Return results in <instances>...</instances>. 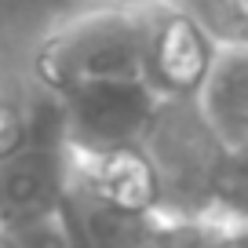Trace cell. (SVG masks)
<instances>
[{"instance_id": "obj_3", "label": "cell", "mask_w": 248, "mask_h": 248, "mask_svg": "<svg viewBox=\"0 0 248 248\" xmlns=\"http://www.w3.org/2000/svg\"><path fill=\"white\" fill-rule=\"evenodd\" d=\"M142 18H146V84L161 99H194L216 62L219 44L175 0H142Z\"/></svg>"}, {"instance_id": "obj_5", "label": "cell", "mask_w": 248, "mask_h": 248, "mask_svg": "<svg viewBox=\"0 0 248 248\" xmlns=\"http://www.w3.org/2000/svg\"><path fill=\"white\" fill-rule=\"evenodd\" d=\"M194 99L226 150H248V44H219Z\"/></svg>"}, {"instance_id": "obj_1", "label": "cell", "mask_w": 248, "mask_h": 248, "mask_svg": "<svg viewBox=\"0 0 248 248\" xmlns=\"http://www.w3.org/2000/svg\"><path fill=\"white\" fill-rule=\"evenodd\" d=\"M40 77L70 95L102 80H146L142 0H117L73 15L47 37L37 59Z\"/></svg>"}, {"instance_id": "obj_2", "label": "cell", "mask_w": 248, "mask_h": 248, "mask_svg": "<svg viewBox=\"0 0 248 248\" xmlns=\"http://www.w3.org/2000/svg\"><path fill=\"white\" fill-rule=\"evenodd\" d=\"M142 146L157 171L161 208L183 216L219 208L230 150L201 113L197 99H164Z\"/></svg>"}, {"instance_id": "obj_6", "label": "cell", "mask_w": 248, "mask_h": 248, "mask_svg": "<svg viewBox=\"0 0 248 248\" xmlns=\"http://www.w3.org/2000/svg\"><path fill=\"white\" fill-rule=\"evenodd\" d=\"M175 4H183V8L190 11V15H197V11H201V8H208L212 0H175Z\"/></svg>"}, {"instance_id": "obj_4", "label": "cell", "mask_w": 248, "mask_h": 248, "mask_svg": "<svg viewBox=\"0 0 248 248\" xmlns=\"http://www.w3.org/2000/svg\"><path fill=\"white\" fill-rule=\"evenodd\" d=\"M70 135L84 154L142 146L164 99L146 80H102L66 95Z\"/></svg>"}]
</instances>
